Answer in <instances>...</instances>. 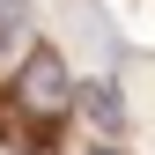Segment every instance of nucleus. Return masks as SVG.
Returning a JSON list of instances; mask_svg holds the SVG:
<instances>
[{"label":"nucleus","instance_id":"nucleus-1","mask_svg":"<svg viewBox=\"0 0 155 155\" xmlns=\"http://www.w3.org/2000/svg\"><path fill=\"white\" fill-rule=\"evenodd\" d=\"M8 96H15V111H22L30 126H59L67 111H74V74H67V59H59L52 45H30Z\"/></svg>","mask_w":155,"mask_h":155},{"label":"nucleus","instance_id":"nucleus-2","mask_svg":"<svg viewBox=\"0 0 155 155\" xmlns=\"http://www.w3.org/2000/svg\"><path fill=\"white\" fill-rule=\"evenodd\" d=\"M89 111H96L104 133H118V96H111V89H89Z\"/></svg>","mask_w":155,"mask_h":155},{"label":"nucleus","instance_id":"nucleus-3","mask_svg":"<svg viewBox=\"0 0 155 155\" xmlns=\"http://www.w3.org/2000/svg\"><path fill=\"white\" fill-rule=\"evenodd\" d=\"M22 37V0H0V45Z\"/></svg>","mask_w":155,"mask_h":155},{"label":"nucleus","instance_id":"nucleus-4","mask_svg":"<svg viewBox=\"0 0 155 155\" xmlns=\"http://www.w3.org/2000/svg\"><path fill=\"white\" fill-rule=\"evenodd\" d=\"M89 155H118V148H89Z\"/></svg>","mask_w":155,"mask_h":155}]
</instances>
